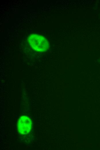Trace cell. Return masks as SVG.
<instances>
[{"label": "cell", "instance_id": "1", "mask_svg": "<svg viewBox=\"0 0 100 150\" xmlns=\"http://www.w3.org/2000/svg\"><path fill=\"white\" fill-rule=\"evenodd\" d=\"M28 41L32 48L37 52H43L47 50L49 43L44 37L36 34H32L28 38Z\"/></svg>", "mask_w": 100, "mask_h": 150}, {"label": "cell", "instance_id": "2", "mask_svg": "<svg viewBox=\"0 0 100 150\" xmlns=\"http://www.w3.org/2000/svg\"><path fill=\"white\" fill-rule=\"evenodd\" d=\"M32 126L30 119L26 116H22L19 119L18 123V130L22 134H26L30 131Z\"/></svg>", "mask_w": 100, "mask_h": 150}]
</instances>
